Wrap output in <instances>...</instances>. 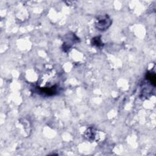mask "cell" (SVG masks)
<instances>
[{
    "label": "cell",
    "mask_w": 156,
    "mask_h": 156,
    "mask_svg": "<svg viewBox=\"0 0 156 156\" xmlns=\"http://www.w3.org/2000/svg\"><path fill=\"white\" fill-rule=\"evenodd\" d=\"M112 20L108 15H102L98 16L95 22L96 28L100 31L107 30L112 24Z\"/></svg>",
    "instance_id": "6da1fadb"
},
{
    "label": "cell",
    "mask_w": 156,
    "mask_h": 156,
    "mask_svg": "<svg viewBox=\"0 0 156 156\" xmlns=\"http://www.w3.org/2000/svg\"><path fill=\"white\" fill-rule=\"evenodd\" d=\"M78 38L73 33L67 34L65 38H64V42L63 43L62 48L64 51H67L68 49H70V48L76 42L78 41Z\"/></svg>",
    "instance_id": "7a4b0ae2"
},
{
    "label": "cell",
    "mask_w": 156,
    "mask_h": 156,
    "mask_svg": "<svg viewBox=\"0 0 156 156\" xmlns=\"http://www.w3.org/2000/svg\"><path fill=\"white\" fill-rule=\"evenodd\" d=\"M39 93L46 96H52L57 93V87L52 86L51 87H43L38 88Z\"/></svg>",
    "instance_id": "3957f363"
},
{
    "label": "cell",
    "mask_w": 156,
    "mask_h": 156,
    "mask_svg": "<svg viewBox=\"0 0 156 156\" xmlns=\"http://www.w3.org/2000/svg\"><path fill=\"white\" fill-rule=\"evenodd\" d=\"M95 135H96L95 131L92 128H89L88 129H87L85 132V133H84V137L87 140H88L90 141L94 140V139L95 138Z\"/></svg>",
    "instance_id": "277c9868"
},
{
    "label": "cell",
    "mask_w": 156,
    "mask_h": 156,
    "mask_svg": "<svg viewBox=\"0 0 156 156\" xmlns=\"http://www.w3.org/2000/svg\"><path fill=\"white\" fill-rule=\"evenodd\" d=\"M146 79L154 87L155 86V74L154 72H149L146 75Z\"/></svg>",
    "instance_id": "5b68a950"
},
{
    "label": "cell",
    "mask_w": 156,
    "mask_h": 156,
    "mask_svg": "<svg viewBox=\"0 0 156 156\" xmlns=\"http://www.w3.org/2000/svg\"><path fill=\"white\" fill-rule=\"evenodd\" d=\"M91 43H92V45H93L97 48H101L103 46V43L102 42L100 36L96 37H94L93 38H92Z\"/></svg>",
    "instance_id": "8992f818"
}]
</instances>
